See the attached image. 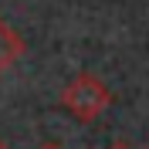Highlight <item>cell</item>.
<instances>
[{
	"label": "cell",
	"mask_w": 149,
	"mask_h": 149,
	"mask_svg": "<svg viewBox=\"0 0 149 149\" xmlns=\"http://www.w3.org/2000/svg\"><path fill=\"white\" fill-rule=\"evenodd\" d=\"M109 102H112L109 85L102 78H95V74H74L71 81L65 85V92H61L65 112H71L78 122H95L109 109Z\"/></svg>",
	"instance_id": "obj_1"
},
{
	"label": "cell",
	"mask_w": 149,
	"mask_h": 149,
	"mask_svg": "<svg viewBox=\"0 0 149 149\" xmlns=\"http://www.w3.org/2000/svg\"><path fill=\"white\" fill-rule=\"evenodd\" d=\"M20 54H24V41H20V34L0 17V74L7 71Z\"/></svg>",
	"instance_id": "obj_2"
},
{
	"label": "cell",
	"mask_w": 149,
	"mask_h": 149,
	"mask_svg": "<svg viewBox=\"0 0 149 149\" xmlns=\"http://www.w3.org/2000/svg\"><path fill=\"white\" fill-rule=\"evenodd\" d=\"M112 149H129V146H125V142H115V146H112Z\"/></svg>",
	"instance_id": "obj_3"
},
{
	"label": "cell",
	"mask_w": 149,
	"mask_h": 149,
	"mask_svg": "<svg viewBox=\"0 0 149 149\" xmlns=\"http://www.w3.org/2000/svg\"><path fill=\"white\" fill-rule=\"evenodd\" d=\"M44 149H61V146H54V142H47V146H44Z\"/></svg>",
	"instance_id": "obj_4"
},
{
	"label": "cell",
	"mask_w": 149,
	"mask_h": 149,
	"mask_svg": "<svg viewBox=\"0 0 149 149\" xmlns=\"http://www.w3.org/2000/svg\"><path fill=\"white\" fill-rule=\"evenodd\" d=\"M0 149H7V146H3V142H0Z\"/></svg>",
	"instance_id": "obj_5"
}]
</instances>
